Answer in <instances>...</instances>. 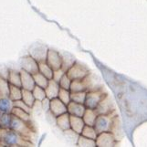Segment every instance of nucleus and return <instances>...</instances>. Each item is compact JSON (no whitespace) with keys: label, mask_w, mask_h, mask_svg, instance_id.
Listing matches in <instances>:
<instances>
[{"label":"nucleus","mask_w":147,"mask_h":147,"mask_svg":"<svg viewBox=\"0 0 147 147\" xmlns=\"http://www.w3.org/2000/svg\"><path fill=\"white\" fill-rule=\"evenodd\" d=\"M46 62L49 65V67L53 70L59 69H61L62 56L59 51H57V50L49 49Z\"/></svg>","instance_id":"obj_8"},{"label":"nucleus","mask_w":147,"mask_h":147,"mask_svg":"<svg viewBox=\"0 0 147 147\" xmlns=\"http://www.w3.org/2000/svg\"><path fill=\"white\" fill-rule=\"evenodd\" d=\"M96 146L99 147H113L118 144L117 139L111 131H103L98 134L97 138L95 139Z\"/></svg>","instance_id":"obj_6"},{"label":"nucleus","mask_w":147,"mask_h":147,"mask_svg":"<svg viewBox=\"0 0 147 147\" xmlns=\"http://www.w3.org/2000/svg\"><path fill=\"white\" fill-rule=\"evenodd\" d=\"M12 121V113H1L0 115V127L10 128Z\"/></svg>","instance_id":"obj_33"},{"label":"nucleus","mask_w":147,"mask_h":147,"mask_svg":"<svg viewBox=\"0 0 147 147\" xmlns=\"http://www.w3.org/2000/svg\"><path fill=\"white\" fill-rule=\"evenodd\" d=\"M70 129L76 134H80L83 130V127L85 126V123L82 119V117H79V116L70 115Z\"/></svg>","instance_id":"obj_16"},{"label":"nucleus","mask_w":147,"mask_h":147,"mask_svg":"<svg viewBox=\"0 0 147 147\" xmlns=\"http://www.w3.org/2000/svg\"><path fill=\"white\" fill-rule=\"evenodd\" d=\"M0 115H1V113H0Z\"/></svg>","instance_id":"obj_42"},{"label":"nucleus","mask_w":147,"mask_h":147,"mask_svg":"<svg viewBox=\"0 0 147 147\" xmlns=\"http://www.w3.org/2000/svg\"><path fill=\"white\" fill-rule=\"evenodd\" d=\"M0 140L2 146H32L33 144L28 138H26L10 128L0 127Z\"/></svg>","instance_id":"obj_1"},{"label":"nucleus","mask_w":147,"mask_h":147,"mask_svg":"<svg viewBox=\"0 0 147 147\" xmlns=\"http://www.w3.org/2000/svg\"><path fill=\"white\" fill-rule=\"evenodd\" d=\"M59 89H60V87L57 82H55L53 79L49 80L47 87L45 88V92H46L47 98H49V100L57 98Z\"/></svg>","instance_id":"obj_15"},{"label":"nucleus","mask_w":147,"mask_h":147,"mask_svg":"<svg viewBox=\"0 0 147 147\" xmlns=\"http://www.w3.org/2000/svg\"><path fill=\"white\" fill-rule=\"evenodd\" d=\"M82 135L85 136V137H88V138H90V139H93L95 140L96 138H97V131H95L94 127L92 125H86L83 127V130L82 131V134H80Z\"/></svg>","instance_id":"obj_31"},{"label":"nucleus","mask_w":147,"mask_h":147,"mask_svg":"<svg viewBox=\"0 0 147 147\" xmlns=\"http://www.w3.org/2000/svg\"><path fill=\"white\" fill-rule=\"evenodd\" d=\"M13 107V100L9 97H0V113H11Z\"/></svg>","instance_id":"obj_18"},{"label":"nucleus","mask_w":147,"mask_h":147,"mask_svg":"<svg viewBox=\"0 0 147 147\" xmlns=\"http://www.w3.org/2000/svg\"><path fill=\"white\" fill-rule=\"evenodd\" d=\"M0 146H2V143H1V140H0Z\"/></svg>","instance_id":"obj_41"},{"label":"nucleus","mask_w":147,"mask_h":147,"mask_svg":"<svg viewBox=\"0 0 147 147\" xmlns=\"http://www.w3.org/2000/svg\"><path fill=\"white\" fill-rule=\"evenodd\" d=\"M13 104H14V107H18V108H20L24 111H28V113H31V109L28 105H27L26 103L24 102L22 100H14L13 101Z\"/></svg>","instance_id":"obj_37"},{"label":"nucleus","mask_w":147,"mask_h":147,"mask_svg":"<svg viewBox=\"0 0 147 147\" xmlns=\"http://www.w3.org/2000/svg\"><path fill=\"white\" fill-rule=\"evenodd\" d=\"M86 92H70V100L75 101V102L83 103L86 97Z\"/></svg>","instance_id":"obj_34"},{"label":"nucleus","mask_w":147,"mask_h":147,"mask_svg":"<svg viewBox=\"0 0 147 147\" xmlns=\"http://www.w3.org/2000/svg\"><path fill=\"white\" fill-rule=\"evenodd\" d=\"M70 92H86V87L82 80H73L69 87Z\"/></svg>","instance_id":"obj_29"},{"label":"nucleus","mask_w":147,"mask_h":147,"mask_svg":"<svg viewBox=\"0 0 147 147\" xmlns=\"http://www.w3.org/2000/svg\"><path fill=\"white\" fill-rule=\"evenodd\" d=\"M8 73H9V69H7V67H1V68H0V77L5 78V79L7 80Z\"/></svg>","instance_id":"obj_40"},{"label":"nucleus","mask_w":147,"mask_h":147,"mask_svg":"<svg viewBox=\"0 0 147 147\" xmlns=\"http://www.w3.org/2000/svg\"><path fill=\"white\" fill-rule=\"evenodd\" d=\"M82 80L85 84L86 92L103 89V85L100 82V79L97 75H95L92 72H90L84 79H82Z\"/></svg>","instance_id":"obj_10"},{"label":"nucleus","mask_w":147,"mask_h":147,"mask_svg":"<svg viewBox=\"0 0 147 147\" xmlns=\"http://www.w3.org/2000/svg\"><path fill=\"white\" fill-rule=\"evenodd\" d=\"M116 113L111 114H98L94 121L93 127L97 134L103 133V131H111V125H113V117Z\"/></svg>","instance_id":"obj_3"},{"label":"nucleus","mask_w":147,"mask_h":147,"mask_svg":"<svg viewBox=\"0 0 147 147\" xmlns=\"http://www.w3.org/2000/svg\"><path fill=\"white\" fill-rule=\"evenodd\" d=\"M69 118H70V115H69V113H68V111H67V113H63V114H61V115L58 116V117H56V124H57L59 129H60L63 131L70 129Z\"/></svg>","instance_id":"obj_17"},{"label":"nucleus","mask_w":147,"mask_h":147,"mask_svg":"<svg viewBox=\"0 0 147 147\" xmlns=\"http://www.w3.org/2000/svg\"><path fill=\"white\" fill-rule=\"evenodd\" d=\"M70 84H71V80L69 79V77L67 75V73H64L63 76L61 77V79H60L59 82V87L62 88V89L69 90Z\"/></svg>","instance_id":"obj_36"},{"label":"nucleus","mask_w":147,"mask_h":147,"mask_svg":"<svg viewBox=\"0 0 147 147\" xmlns=\"http://www.w3.org/2000/svg\"><path fill=\"white\" fill-rule=\"evenodd\" d=\"M98 113H96V111L93 109H88L86 108L84 114L82 116V119L84 121V123L86 125H92L93 126L94 121L96 120V117H97Z\"/></svg>","instance_id":"obj_21"},{"label":"nucleus","mask_w":147,"mask_h":147,"mask_svg":"<svg viewBox=\"0 0 147 147\" xmlns=\"http://www.w3.org/2000/svg\"><path fill=\"white\" fill-rule=\"evenodd\" d=\"M8 97L13 101L18 100H21V98H22V88L18 87V86H15V85L10 84Z\"/></svg>","instance_id":"obj_26"},{"label":"nucleus","mask_w":147,"mask_h":147,"mask_svg":"<svg viewBox=\"0 0 147 147\" xmlns=\"http://www.w3.org/2000/svg\"><path fill=\"white\" fill-rule=\"evenodd\" d=\"M78 146H82V147H94L96 146V142L93 139H90L88 137H85V136L80 134L79 137L76 142Z\"/></svg>","instance_id":"obj_27"},{"label":"nucleus","mask_w":147,"mask_h":147,"mask_svg":"<svg viewBox=\"0 0 147 147\" xmlns=\"http://www.w3.org/2000/svg\"><path fill=\"white\" fill-rule=\"evenodd\" d=\"M9 88L10 84L8 80L5 78L0 77V97H8Z\"/></svg>","instance_id":"obj_30"},{"label":"nucleus","mask_w":147,"mask_h":147,"mask_svg":"<svg viewBox=\"0 0 147 147\" xmlns=\"http://www.w3.org/2000/svg\"><path fill=\"white\" fill-rule=\"evenodd\" d=\"M38 71L40 73H42L45 77L48 78L49 80H51L53 78L54 70L49 67V65L46 61L38 63Z\"/></svg>","instance_id":"obj_24"},{"label":"nucleus","mask_w":147,"mask_h":147,"mask_svg":"<svg viewBox=\"0 0 147 147\" xmlns=\"http://www.w3.org/2000/svg\"><path fill=\"white\" fill-rule=\"evenodd\" d=\"M20 79H21V88L32 90L35 87V80L33 75L24 69H20Z\"/></svg>","instance_id":"obj_13"},{"label":"nucleus","mask_w":147,"mask_h":147,"mask_svg":"<svg viewBox=\"0 0 147 147\" xmlns=\"http://www.w3.org/2000/svg\"><path fill=\"white\" fill-rule=\"evenodd\" d=\"M48 48L46 46L41 44H36L32 46L28 50V54L31 56L32 58H34L37 61L43 62L46 61L47 59V54H48Z\"/></svg>","instance_id":"obj_9"},{"label":"nucleus","mask_w":147,"mask_h":147,"mask_svg":"<svg viewBox=\"0 0 147 147\" xmlns=\"http://www.w3.org/2000/svg\"><path fill=\"white\" fill-rule=\"evenodd\" d=\"M10 129L16 131L17 133L21 134L24 137L28 138L29 140L36 134V131H35L32 123H28L27 121L20 120L19 118L14 116L13 114H12V121H11V125H10Z\"/></svg>","instance_id":"obj_2"},{"label":"nucleus","mask_w":147,"mask_h":147,"mask_svg":"<svg viewBox=\"0 0 147 147\" xmlns=\"http://www.w3.org/2000/svg\"><path fill=\"white\" fill-rule=\"evenodd\" d=\"M58 98L61 101H63L66 105H68L69 102L70 101V92H69V90H66V89L60 88L59 90Z\"/></svg>","instance_id":"obj_35"},{"label":"nucleus","mask_w":147,"mask_h":147,"mask_svg":"<svg viewBox=\"0 0 147 147\" xmlns=\"http://www.w3.org/2000/svg\"><path fill=\"white\" fill-rule=\"evenodd\" d=\"M107 94L103 89L96 90H90L86 92V97L84 100V105L88 109H93L95 110L97 106L100 102V100L104 98V96Z\"/></svg>","instance_id":"obj_4"},{"label":"nucleus","mask_w":147,"mask_h":147,"mask_svg":"<svg viewBox=\"0 0 147 147\" xmlns=\"http://www.w3.org/2000/svg\"><path fill=\"white\" fill-rule=\"evenodd\" d=\"M21 100L24 101L27 105H28L30 108H33V106L35 104V100L34 95L32 93V90H25L22 89V98Z\"/></svg>","instance_id":"obj_25"},{"label":"nucleus","mask_w":147,"mask_h":147,"mask_svg":"<svg viewBox=\"0 0 147 147\" xmlns=\"http://www.w3.org/2000/svg\"><path fill=\"white\" fill-rule=\"evenodd\" d=\"M66 73L65 71H63V70L61 69H57V70H54V72H53V80H55V82H57L59 83V80L61 79V77L63 76V74Z\"/></svg>","instance_id":"obj_39"},{"label":"nucleus","mask_w":147,"mask_h":147,"mask_svg":"<svg viewBox=\"0 0 147 147\" xmlns=\"http://www.w3.org/2000/svg\"><path fill=\"white\" fill-rule=\"evenodd\" d=\"M7 80L9 84L21 87V79H20V71L16 69H9Z\"/></svg>","instance_id":"obj_22"},{"label":"nucleus","mask_w":147,"mask_h":147,"mask_svg":"<svg viewBox=\"0 0 147 147\" xmlns=\"http://www.w3.org/2000/svg\"><path fill=\"white\" fill-rule=\"evenodd\" d=\"M62 56V64H61V69L63 71L67 72V70L71 67V66L76 62L73 56L69 55L68 53L61 54Z\"/></svg>","instance_id":"obj_23"},{"label":"nucleus","mask_w":147,"mask_h":147,"mask_svg":"<svg viewBox=\"0 0 147 147\" xmlns=\"http://www.w3.org/2000/svg\"><path fill=\"white\" fill-rule=\"evenodd\" d=\"M85 110H86V107L83 103L75 102V101H72V100H70L69 104L67 105V111L69 113V115L82 117Z\"/></svg>","instance_id":"obj_14"},{"label":"nucleus","mask_w":147,"mask_h":147,"mask_svg":"<svg viewBox=\"0 0 147 147\" xmlns=\"http://www.w3.org/2000/svg\"><path fill=\"white\" fill-rule=\"evenodd\" d=\"M111 131L114 134L115 138L117 139V141L121 139V137H123V130H121V121L119 120V117H118L117 114H115L114 117H113V125H111Z\"/></svg>","instance_id":"obj_19"},{"label":"nucleus","mask_w":147,"mask_h":147,"mask_svg":"<svg viewBox=\"0 0 147 147\" xmlns=\"http://www.w3.org/2000/svg\"><path fill=\"white\" fill-rule=\"evenodd\" d=\"M32 75H33V78H34V80H35V84L39 86V87H42L44 89L47 87L49 80L45 77L42 73H40L39 71H38V72L34 73Z\"/></svg>","instance_id":"obj_28"},{"label":"nucleus","mask_w":147,"mask_h":147,"mask_svg":"<svg viewBox=\"0 0 147 147\" xmlns=\"http://www.w3.org/2000/svg\"><path fill=\"white\" fill-rule=\"evenodd\" d=\"M40 104H41V108L45 111V113H48L49 111V105H50V100L49 98H45L40 101Z\"/></svg>","instance_id":"obj_38"},{"label":"nucleus","mask_w":147,"mask_h":147,"mask_svg":"<svg viewBox=\"0 0 147 147\" xmlns=\"http://www.w3.org/2000/svg\"><path fill=\"white\" fill-rule=\"evenodd\" d=\"M32 93L34 95V98L38 101H41L47 97L46 92H45V89L42 87H39L38 85H35L34 89L32 90Z\"/></svg>","instance_id":"obj_32"},{"label":"nucleus","mask_w":147,"mask_h":147,"mask_svg":"<svg viewBox=\"0 0 147 147\" xmlns=\"http://www.w3.org/2000/svg\"><path fill=\"white\" fill-rule=\"evenodd\" d=\"M95 111L98 114H111L115 113L114 102L108 93L100 100V102L97 106V108L95 109Z\"/></svg>","instance_id":"obj_7"},{"label":"nucleus","mask_w":147,"mask_h":147,"mask_svg":"<svg viewBox=\"0 0 147 147\" xmlns=\"http://www.w3.org/2000/svg\"><path fill=\"white\" fill-rule=\"evenodd\" d=\"M49 113L56 118L59 115L67 113V105L63 101L60 100L58 97L51 99L49 105Z\"/></svg>","instance_id":"obj_12"},{"label":"nucleus","mask_w":147,"mask_h":147,"mask_svg":"<svg viewBox=\"0 0 147 147\" xmlns=\"http://www.w3.org/2000/svg\"><path fill=\"white\" fill-rule=\"evenodd\" d=\"M11 113L14 116L19 118L20 120H22L24 121H27V123H32L30 113H28V111H24L20 108H18V107H13V109L11 111Z\"/></svg>","instance_id":"obj_20"},{"label":"nucleus","mask_w":147,"mask_h":147,"mask_svg":"<svg viewBox=\"0 0 147 147\" xmlns=\"http://www.w3.org/2000/svg\"><path fill=\"white\" fill-rule=\"evenodd\" d=\"M67 75L69 77V79L73 80H82L86 76L90 73L89 69L85 65L80 64L76 61L71 67L67 70Z\"/></svg>","instance_id":"obj_5"},{"label":"nucleus","mask_w":147,"mask_h":147,"mask_svg":"<svg viewBox=\"0 0 147 147\" xmlns=\"http://www.w3.org/2000/svg\"><path fill=\"white\" fill-rule=\"evenodd\" d=\"M19 62L20 66H21V69L29 73L34 74L38 71V62L29 54L20 59Z\"/></svg>","instance_id":"obj_11"}]
</instances>
